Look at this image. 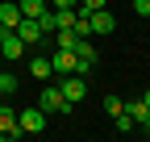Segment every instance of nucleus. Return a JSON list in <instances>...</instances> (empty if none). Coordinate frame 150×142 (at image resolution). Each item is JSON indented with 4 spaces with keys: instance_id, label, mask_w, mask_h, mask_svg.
I'll return each mask as SVG.
<instances>
[{
    "instance_id": "nucleus-1",
    "label": "nucleus",
    "mask_w": 150,
    "mask_h": 142,
    "mask_svg": "<svg viewBox=\"0 0 150 142\" xmlns=\"http://www.w3.org/2000/svg\"><path fill=\"white\" fill-rule=\"evenodd\" d=\"M59 92H63V100L67 104H79L83 96H88V75H59Z\"/></svg>"
},
{
    "instance_id": "nucleus-2",
    "label": "nucleus",
    "mask_w": 150,
    "mask_h": 142,
    "mask_svg": "<svg viewBox=\"0 0 150 142\" xmlns=\"http://www.w3.org/2000/svg\"><path fill=\"white\" fill-rule=\"evenodd\" d=\"M0 59H4V63L25 59V42L17 38V29H8V25H0Z\"/></svg>"
},
{
    "instance_id": "nucleus-3",
    "label": "nucleus",
    "mask_w": 150,
    "mask_h": 142,
    "mask_svg": "<svg viewBox=\"0 0 150 142\" xmlns=\"http://www.w3.org/2000/svg\"><path fill=\"white\" fill-rule=\"evenodd\" d=\"M38 109H42V113H71L75 104H67L59 88H54V84H46L42 92H38Z\"/></svg>"
},
{
    "instance_id": "nucleus-4",
    "label": "nucleus",
    "mask_w": 150,
    "mask_h": 142,
    "mask_svg": "<svg viewBox=\"0 0 150 142\" xmlns=\"http://www.w3.org/2000/svg\"><path fill=\"white\" fill-rule=\"evenodd\" d=\"M17 126H21V134H42L46 130V113L38 109V104H29V109L17 113Z\"/></svg>"
},
{
    "instance_id": "nucleus-5",
    "label": "nucleus",
    "mask_w": 150,
    "mask_h": 142,
    "mask_svg": "<svg viewBox=\"0 0 150 142\" xmlns=\"http://www.w3.org/2000/svg\"><path fill=\"white\" fill-rule=\"evenodd\" d=\"M13 29H17V38H21L25 46H38V42L46 38V33H42V25H38V17H21Z\"/></svg>"
},
{
    "instance_id": "nucleus-6",
    "label": "nucleus",
    "mask_w": 150,
    "mask_h": 142,
    "mask_svg": "<svg viewBox=\"0 0 150 142\" xmlns=\"http://www.w3.org/2000/svg\"><path fill=\"white\" fill-rule=\"evenodd\" d=\"M8 138H21V126H17V113L8 104H0V142H8Z\"/></svg>"
},
{
    "instance_id": "nucleus-7",
    "label": "nucleus",
    "mask_w": 150,
    "mask_h": 142,
    "mask_svg": "<svg viewBox=\"0 0 150 142\" xmlns=\"http://www.w3.org/2000/svg\"><path fill=\"white\" fill-rule=\"evenodd\" d=\"M88 25H92V33H112L117 29V17L108 9H96V13H88Z\"/></svg>"
},
{
    "instance_id": "nucleus-8",
    "label": "nucleus",
    "mask_w": 150,
    "mask_h": 142,
    "mask_svg": "<svg viewBox=\"0 0 150 142\" xmlns=\"http://www.w3.org/2000/svg\"><path fill=\"white\" fill-rule=\"evenodd\" d=\"M50 71L71 75V71H75V50H54V55H50Z\"/></svg>"
},
{
    "instance_id": "nucleus-9",
    "label": "nucleus",
    "mask_w": 150,
    "mask_h": 142,
    "mask_svg": "<svg viewBox=\"0 0 150 142\" xmlns=\"http://www.w3.org/2000/svg\"><path fill=\"white\" fill-rule=\"evenodd\" d=\"M21 21V4H17V0H0V25H17Z\"/></svg>"
},
{
    "instance_id": "nucleus-10",
    "label": "nucleus",
    "mask_w": 150,
    "mask_h": 142,
    "mask_svg": "<svg viewBox=\"0 0 150 142\" xmlns=\"http://www.w3.org/2000/svg\"><path fill=\"white\" fill-rule=\"evenodd\" d=\"M125 113L134 117L138 126H146V121H150V109H146V100H129V104H125Z\"/></svg>"
},
{
    "instance_id": "nucleus-11",
    "label": "nucleus",
    "mask_w": 150,
    "mask_h": 142,
    "mask_svg": "<svg viewBox=\"0 0 150 142\" xmlns=\"http://www.w3.org/2000/svg\"><path fill=\"white\" fill-rule=\"evenodd\" d=\"M17 4H21V17H42L50 4H46V0H17Z\"/></svg>"
},
{
    "instance_id": "nucleus-12",
    "label": "nucleus",
    "mask_w": 150,
    "mask_h": 142,
    "mask_svg": "<svg viewBox=\"0 0 150 142\" xmlns=\"http://www.w3.org/2000/svg\"><path fill=\"white\" fill-rule=\"evenodd\" d=\"M29 75L33 80H50L54 71H50V59H29Z\"/></svg>"
},
{
    "instance_id": "nucleus-13",
    "label": "nucleus",
    "mask_w": 150,
    "mask_h": 142,
    "mask_svg": "<svg viewBox=\"0 0 150 142\" xmlns=\"http://www.w3.org/2000/svg\"><path fill=\"white\" fill-rule=\"evenodd\" d=\"M50 9H54V4H50ZM75 17H79L75 9H54V21H59V29H71V25H75Z\"/></svg>"
},
{
    "instance_id": "nucleus-14",
    "label": "nucleus",
    "mask_w": 150,
    "mask_h": 142,
    "mask_svg": "<svg viewBox=\"0 0 150 142\" xmlns=\"http://www.w3.org/2000/svg\"><path fill=\"white\" fill-rule=\"evenodd\" d=\"M54 33H59V50H75V42H79L75 29H54Z\"/></svg>"
},
{
    "instance_id": "nucleus-15",
    "label": "nucleus",
    "mask_w": 150,
    "mask_h": 142,
    "mask_svg": "<svg viewBox=\"0 0 150 142\" xmlns=\"http://www.w3.org/2000/svg\"><path fill=\"white\" fill-rule=\"evenodd\" d=\"M96 9H108V0H79V4H75V13H79V17L96 13Z\"/></svg>"
},
{
    "instance_id": "nucleus-16",
    "label": "nucleus",
    "mask_w": 150,
    "mask_h": 142,
    "mask_svg": "<svg viewBox=\"0 0 150 142\" xmlns=\"http://www.w3.org/2000/svg\"><path fill=\"white\" fill-rule=\"evenodd\" d=\"M117 130H121V134H134V130H138V121H134V117L121 109V113H117Z\"/></svg>"
},
{
    "instance_id": "nucleus-17",
    "label": "nucleus",
    "mask_w": 150,
    "mask_h": 142,
    "mask_svg": "<svg viewBox=\"0 0 150 142\" xmlns=\"http://www.w3.org/2000/svg\"><path fill=\"white\" fill-rule=\"evenodd\" d=\"M38 25H42V33H54V29H59V21H54V9H46L42 17H38Z\"/></svg>"
},
{
    "instance_id": "nucleus-18",
    "label": "nucleus",
    "mask_w": 150,
    "mask_h": 142,
    "mask_svg": "<svg viewBox=\"0 0 150 142\" xmlns=\"http://www.w3.org/2000/svg\"><path fill=\"white\" fill-rule=\"evenodd\" d=\"M0 92H17V75H13V71H0Z\"/></svg>"
},
{
    "instance_id": "nucleus-19",
    "label": "nucleus",
    "mask_w": 150,
    "mask_h": 142,
    "mask_svg": "<svg viewBox=\"0 0 150 142\" xmlns=\"http://www.w3.org/2000/svg\"><path fill=\"white\" fill-rule=\"evenodd\" d=\"M125 109V104H121V96H104V113H112V117H117Z\"/></svg>"
},
{
    "instance_id": "nucleus-20",
    "label": "nucleus",
    "mask_w": 150,
    "mask_h": 142,
    "mask_svg": "<svg viewBox=\"0 0 150 142\" xmlns=\"http://www.w3.org/2000/svg\"><path fill=\"white\" fill-rule=\"evenodd\" d=\"M134 13L138 17H150V0H134Z\"/></svg>"
},
{
    "instance_id": "nucleus-21",
    "label": "nucleus",
    "mask_w": 150,
    "mask_h": 142,
    "mask_svg": "<svg viewBox=\"0 0 150 142\" xmlns=\"http://www.w3.org/2000/svg\"><path fill=\"white\" fill-rule=\"evenodd\" d=\"M50 4H54V9H75L79 0H50Z\"/></svg>"
},
{
    "instance_id": "nucleus-22",
    "label": "nucleus",
    "mask_w": 150,
    "mask_h": 142,
    "mask_svg": "<svg viewBox=\"0 0 150 142\" xmlns=\"http://www.w3.org/2000/svg\"><path fill=\"white\" fill-rule=\"evenodd\" d=\"M142 100H146V109H150V92H146V96H142Z\"/></svg>"
},
{
    "instance_id": "nucleus-23",
    "label": "nucleus",
    "mask_w": 150,
    "mask_h": 142,
    "mask_svg": "<svg viewBox=\"0 0 150 142\" xmlns=\"http://www.w3.org/2000/svg\"><path fill=\"white\" fill-rule=\"evenodd\" d=\"M0 71H4V59H0Z\"/></svg>"
},
{
    "instance_id": "nucleus-24",
    "label": "nucleus",
    "mask_w": 150,
    "mask_h": 142,
    "mask_svg": "<svg viewBox=\"0 0 150 142\" xmlns=\"http://www.w3.org/2000/svg\"><path fill=\"white\" fill-rule=\"evenodd\" d=\"M46 4H50V0H46Z\"/></svg>"
}]
</instances>
